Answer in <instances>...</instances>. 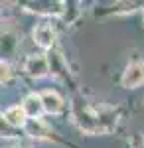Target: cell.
Segmentation results:
<instances>
[{"mask_svg": "<svg viewBox=\"0 0 144 148\" xmlns=\"http://www.w3.org/2000/svg\"><path fill=\"white\" fill-rule=\"evenodd\" d=\"M40 99H42L44 111H47V113H51V114L59 113V111L63 109V101H61V97H59L56 91H44L40 95Z\"/></svg>", "mask_w": 144, "mask_h": 148, "instance_id": "4", "label": "cell"}, {"mask_svg": "<svg viewBox=\"0 0 144 148\" xmlns=\"http://www.w3.org/2000/svg\"><path fill=\"white\" fill-rule=\"evenodd\" d=\"M121 81H122V87H126V89H134V87L142 85L144 83V63H140V61L130 63L124 69Z\"/></svg>", "mask_w": 144, "mask_h": 148, "instance_id": "1", "label": "cell"}, {"mask_svg": "<svg viewBox=\"0 0 144 148\" xmlns=\"http://www.w3.org/2000/svg\"><path fill=\"white\" fill-rule=\"evenodd\" d=\"M34 40H36V44L42 47H51L53 46V42H56V30H53V26H49V24H40V26H36V30H34Z\"/></svg>", "mask_w": 144, "mask_h": 148, "instance_id": "2", "label": "cell"}, {"mask_svg": "<svg viewBox=\"0 0 144 148\" xmlns=\"http://www.w3.org/2000/svg\"><path fill=\"white\" fill-rule=\"evenodd\" d=\"M24 69L28 71V75L32 77H44L47 73V59L44 56H30L26 59Z\"/></svg>", "mask_w": 144, "mask_h": 148, "instance_id": "3", "label": "cell"}, {"mask_svg": "<svg viewBox=\"0 0 144 148\" xmlns=\"http://www.w3.org/2000/svg\"><path fill=\"white\" fill-rule=\"evenodd\" d=\"M22 111L26 116H30V119H38L42 111H44V107H42V99H40V95H28L26 99H24V105H22Z\"/></svg>", "mask_w": 144, "mask_h": 148, "instance_id": "5", "label": "cell"}, {"mask_svg": "<svg viewBox=\"0 0 144 148\" xmlns=\"http://www.w3.org/2000/svg\"><path fill=\"white\" fill-rule=\"evenodd\" d=\"M4 121H6V125L10 126V128H16V126H24L26 125V121H28V116L24 114L22 107H10L6 113H4Z\"/></svg>", "mask_w": 144, "mask_h": 148, "instance_id": "6", "label": "cell"}]
</instances>
